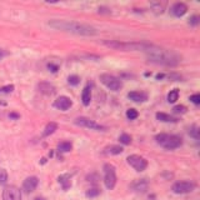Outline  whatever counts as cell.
I'll list each match as a JSON object with an SVG mask.
<instances>
[{"mask_svg": "<svg viewBox=\"0 0 200 200\" xmlns=\"http://www.w3.org/2000/svg\"><path fill=\"white\" fill-rule=\"evenodd\" d=\"M9 118H14V119H18V118H19V115H18V114H15V113H10V114H9Z\"/></svg>", "mask_w": 200, "mask_h": 200, "instance_id": "38", "label": "cell"}, {"mask_svg": "<svg viewBox=\"0 0 200 200\" xmlns=\"http://www.w3.org/2000/svg\"><path fill=\"white\" fill-rule=\"evenodd\" d=\"M3 200H21V191L19 188L9 185L3 190Z\"/></svg>", "mask_w": 200, "mask_h": 200, "instance_id": "9", "label": "cell"}, {"mask_svg": "<svg viewBox=\"0 0 200 200\" xmlns=\"http://www.w3.org/2000/svg\"><path fill=\"white\" fill-rule=\"evenodd\" d=\"M100 193H101L100 189H98V188H93V189L86 190V197H88V198H95V197H98V195H100Z\"/></svg>", "mask_w": 200, "mask_h": 200, "instance_id": "27", "label": "cell"}, {"mask_svg": "<svg viewBox=\"0 0 200 200\" xmlns=\"http://www.w3.org/2000/svg\"><path fill=\"white\" fill-rule=\"evenodd\" d=\"M48 25L55 30H61V31L76 34V35H83V36L98 35V30L94 26L74 20H50L48 23Z\"/></svg>", "mask_w": 200, "mask_h": 200, "instance_id": "1", "label": "cell"}, {"mask_svg": "<svg viewBox=\"0 0 200 200\" xmlns=\"http://www.w3.org/2000/svg\"><path fill=\"white\" fill-rule=\"evenodd\" d=\"M156 143L160 146H163L167 150H173L179 146H182L183 140L178 135H170V134H158L155 137Z\"/></svg>", "mask_w": 200, "mask_h": 200, "instance_id": "4", "label": "cell"}, {"mask_svg": "<svg viewBox=\"0 0 200 200\" xmlns=\"http://www.w3.org/2000/svg\"><path fill=\"white\" fill-rule=\"evenodd\" d=\"M195 189V183L193 182H178L173 185L171 190L175 194H188Z\"/></svg>", "mask_w": 200, "mask_h": 200, "instance_id": "8", "label": "cell"}, {"mask_svg": "<svg viewBox=\"0 0 200 200\" xmlns=\"http://www.w3.org/2000/svg\"><path fill=\"white\" fill-rule=\"evenodd\" d=\"M149 188V183L146 182L145 179H139V180H135V182L131 184V189L137 193H145Z\"/></svg>", "mask_w": 200, "mask_h": 200, "instance_id": "13", "label": "cell"}, {"mask_svg": "<svg viewBox=\"0 0 200 200\" xmlns=\"http://www.w3.org/2000/svg\"><path fill=\"white\" fill-rule=\"evenodd\" d=\"M150 8L155 14H163L165 10V3H160V1L150 3Z\"/></svg>", "mask_w": 200, "mask_h": 200, "instance_id": "18", "label": "cell"}, {"mask_svg": "<svg viewBox=\"0 0 200 200\" xmlns=\"http://www.w3.org/2000/svg\"><path fill=\"white\" fill-rule=\"evenodd\" d=\"M104 45L109 48L116 49V50H123V51H144L148 53L150 49L154 46V44L150 43H139V41H131V43H126V41H118V40H103L101 41Z\"/></svg>", "mask_w": 200, "mask_h": 200, "instance_id": "3", "label": "cell"}, {"mask_svg": "<svg viewBox=\"0 0 200 200\" xmlns=\"http://www.w3.org/2000/svg\"><path fill=\"white\" fill-rule=\"evenodd\" d=\"M38 184H39V179H38L36 176H29V178H26L24 180V183H23V190H24L26 194H30L36 189Z\"/></svg>", "mask_w": 200, "mask_h": 200, "instance_id": "11", "label": "cell"}, {"mask_svg": "<svg viewBox=\"0 0 200 200\" xmlns=\"http://www.w3.org/2000/svg\"><path fill=\"white\" fill-rule=\"evenodd\" d=\"M100 81L101 84H104L105 86H106L108 89L113 90V91H118V90H120L123 88V83L120 79H118L116 76H114V75H110V74H101L100 76Z\"/></svg>", "mask_w": 200, "mask_h": 200, "instance_id": "5", "label": "cell"}, {"mask_svg": "<svg viewBox=\"0 0 200 200\" xmlns=\"http://www.w3.org/2000/svg\"><path fill=\"white\" fill-rule=\"evenodd\" d=\"M81 100H83V104L85 106H88L90 104V100H91V90H90V86L86 85L84 90H83V94H81Z\"/></svg>", "mask_w": 200, "mask_h": 200, "instance_id": "17", "label": "cell"}, {"mask_svg": "<svg viewBox=\"0 0 200 200\" xmlns=\"http://www.w3.org/2000/svg\"><path fill=\"white\" fill-rule=\"evenodd\" d=\"M189 135H190L191 138H194V139H197V140H198V139L200 138L199 128H198L197 125H193V126H191L190 129H189Z\"/></svg>", "mask_w": 200, "mask_h": 200, "instance_id": "26", "label": "cell"}, {"mask_svg": "<svg viewBox=\"0 0 200 200\" xmlns=\"http://www.w3.org/2000/svg\"><path fill=\"white\" fill-rule=\"evenodd\" d=\"M14 90V85H6L4 88H0V93H10Z\"/></svg>", "mask_w": 200, "mask_h": 200, "instance_id": "36", "label": "cell"}, {"mask_svg": "<svg viewBox=\"0 0 200 200\" xmlns=\"http://www.w3.org/2000/svg\"><path fill=\"white\" fill-rule=\"evenodd\" d=\"M59 183L61 184L63 188H64L65 190H66V189H69L70 185H71V183H70V175L65 174V175L59 176Z\"/></svg>", "mask_w": 200, "mask_h": 200, "instance_id": "22", "label": "cell"}, {"mask_svg": "<svg viewBox=\"0 0 200 200\" xmlns=\"http://www.w3.org/2000/svg\"><path fill=\"white\" fill-rule=\"evenodd\" d=\"M56 129H58V124L54 123V122L49 123L48 125L45 126L44 131H43V137H49V135H51L53 133H55Z\"/></svg>", "mask_w": 200, "mask_h": 200, "instance_id": "20", "label": "cell"}, {"mask_svg": "<svg viewBox=\"0 0 200 200\" xmlns=\"http://www.w3.org/2000/svg\"><path fill=\"white\" fill-rule=\"evenodd\" d=\"M126 160H128V164H129L131 168H134L137 171H143L146 169V167H148V161L140 155H135V154H133V155L128 156Z\"/></svg>", "mask_w": 200, "mask_h": 200, "instance_id": "7", "label": "cell"}, {"mask_svg": "<svg viewBox=\"0 0 200 200\" xmlns=\"http://www.w3.org/2000/svg\"><path fill=\"white\" fill-rule=\"evenodd\" d=\"M8 182V173L5 169L0 168V184H5Z\"/></svg>", "mask_w": 200, "mask_h": 200, "instance_id": "31", "label": "cell"}, {"mask_svg": "<svg viewBox=\"0 0 200 200\" xmlns=\"http://www.w3.org/2000/svg\"><path fill=\"white\" fill-rule=\"evenodd\" d=\"M190 101H191V103H194L195 105L200 104V95H199V94H194V95H191L190 96Z\"/></svg>", "mask_w": 200, "mask_h": 200, "instance_id": "35", "label": "cell"}, {"mask_svg": "<svg viewBox=\"0 0 200 200\" xmlns=\"http://www.w3.org/2000/svg\"><path fill=\"white\" fill-rule=\"evenodd\" d=\"M199 23H200V18L198 16V15H194V16H191V18L189 19V24L193 25V26H197Z\"/></svg>", "mask_w": 200, "mask_h": 200, "instance_id": "33", "label": "cell"}, {"mask_svg": "<svg viewBox=\"0 0 200 200\" xmlns=\"http://www.w3.org/2000/svg\"><path fill=\"white\" fill-rule=\"evenodd\" d=\"M106 154H111V155H118V154H122L123 153V148L119 145H111V146H108L106 148Z\"/></svg>", "mask_w": 200, "mask_h": 200, "instance_id": "23", "label": "cell"}, {"mask_svg": "<svg viewBox=\"0 0 200 200\" xmlns=\"http://www.w3.org/2000/svg\"><path fill=\"white\" fill-rule=\"evenodd\" d=\"M178 99H179V90L178 89L171 90V91L168 94V101H169V103L173 104V103H175Z\"/></svg>", "mask_w": 200, "mask_h": 200, "instance_id": "24", "label": "cell"}, {"mask_svg": "<svg viewBox=\"0 0 200 200\" xmlns=\"http://www.w3.org/2000/svg\"><path fill=\"white\" fill-rule=\"evenodd\" d=\"M126 116H128V119H130V120H134V119H137L139 114H138V111L135 110V109H129V110L126 111Z\"/></svg>", "mask_w": 200, "mask_h": 200, "instance_id": "30", "label": "cell"}, {"mask_svg": "<svg viewBox=\"0 0 200 200\" xmlns=\"http://www.w3.org/2000/svg\"><path fill=\"white\" fill-rule=\"evenodd\" d=\"M164 78V74H158L156 75V79H163Z\"/></svg>", "mask_w": 200, "mask_h": 200, "instance_id": "39", "label": "cell"}, {"mask_svg": "<svg viewBox=\"0 0 200 200\" xmlns=\"http://www.w3.org/2000/svg\"><path fill=\"white\" fill-rule=\"evenodd\" d=\"M68 81H69L70 85H78L79 83H80V78L78 76V75H70L69 78H68Z\"/></svg>", "mask_w": 200, "mask_h": 200, "instance_id": "29", "label": "cell"}, {"mask_svg": "<svg viewBox=\"0 0 200 200\" xmlns=\"http://www.w3.org/2000/svg\"><path fill=\"white\" fill-rule=\"evenodd\" d=\"M128 98L130 100L135 101V103H143V101H146L148 99V95L145 93H141V91H131L128 94Z\"/></svg>", "mask_w": 200, "mask_h": 200, "instance_id": "16", "label": "cell"}, {"mask_svg": "<svg viewBox=\"0 0 200 200\" xmlns=\"http://www.w3.org/2000/svg\"><path fill=\"white\" fill-rule=\"evenodd\" d=\"M119 141L124 145H129L131 143V137L129 134H122L120 135V138H119Z\"/></svg>", "mask_w": 200, "mask_h": 200, "instance_id": "28", "label": "cell"}, {"mask_svg": "<svg viewBox=\"0 0 200 200\" xmlns=\"http://www.w3.org/2000/svg\"><path fill=\"white\" fill-rule=\"evenodd\" d=\"M3 55H4V53H3V50H0V59L3 58Z\"/></svg>", "mask_w": 200, "mask_h": 200, "instance_id": "40", "label": "cell"}, {"mask_svg": "<svg viewBox=\"0 0 200 200\" xmlns=\"http://www.w3.org/2000/svg\"><path fill=\"white\" fill-rule=\"evenodd\" d=\"M71 149H73V145H71V143H69V141H61V143H59V145H58V150L60 153H68V152H70Z\"/></svg>", "mask_w": 200, "mask_h": 200, "instance_id": "21", "label": "cell"}, {"mask_svg": "<svg viewBox=\"0 0 200 200\" xmlns=\"http://www.w3.org/2000/svg\"><path fill=\"white\" fill-rule=\"evenodd\" d=\"M35 200H44V199H43V198H36Z\"/></svg>", "mask_w": 200, "mask_h": 200, "instance_id": "41", "label": "cell"}, {"mask_svg": "<svg viewBox=\"0 0 200 200\" xmlns=\"http://www.w3.org/2000/svg\"><path fill=\"white\" fill-rule=\"evenodd\" d=\"M156 119L163 123H176L178 122L175 118H173L169 114H165V113H156Z\"/></svg>", "mask_w": 200, "mask_h": 200, "instance_id": "19", "label": "cell"}, {"mask_svg": "<svg viewBox=\"0 0 200 200\" xmlns=\"http://www.w3.org/2000/svg\"><path fill=\"white\" fill-rule=\"evenodd\" d=\"M38 89L41 94H45V95H54L55 94V86L50 84V83H40L38 85Z\"/></svg>", "mask_w": 200, "mask_h": 200, "instance_id": "15", "label": "cell"}, {"mask_svg": "<svg viewBox=\"0 0 200 200\" xmlns=\"http://www.w3.org/2000/svg\"><path fill=\"white\" fill-rule=\"evenodd\" d=\"M188 11V6L186 4L184 3H175L174 5L171 6V14L175 15V16H183V15H185V13Z\"/></svg>", "mask_w": 200, "mask_h": 200, "instance_id": "14", "label": "cell"}, {"mask_svg": "<svg viewBox=\"0 0 200 200\" xmlns=\"http://www.w3.org/2000/svg\"><path fill=\"white\" fill-rule=\"evenodd\" d=\"M150 63L158 64V65L164 66H178L182 63V55H179L174 50H168V49L159 48L156 45L150 49L148 53H145Z\"/></svg>", "mask_w": 200, "mask_h": 200, "instance_id": "2", "label": "cell"}, {"mask_svg": "<svg viewBox=\"0 0 200 200\" xmlns=\"http://www.w3.org/2000/svg\"><path fill=\"white\" fill-rule=\"evenodd\" d=\"M104 183H105V186H106L109 190H111L115 188L116 173H115L114 165H111V164L104 165Z\"/></svg>", "mask_w": 200, "mask_h": 200, "instance_id": "6", "label": "cell"}, {"mask_svg": "<svg viewBox=\"0 0 200 200\" xmlns=\"http://www.w3.org/2000/svg\"><path fill=\"white\" fill-rule=\"evenodd\" d=\"M168 78L170 79V80H175V81L182 80V75H180V74H176V73H171V74H169V75H168Z\"/></svg>", "mask_w": 200, "mask_h": 200, "instance_id": "34", "label": "cell"}, {"mask_svg": "<svg viewBox=\"0 0 200 200\" xmlns=\"http://www.w3.org/2000/svg\"><path fill=\"white\" fill-rule=\"evenodd\" d=\"M75 124L79 126H83V128H88V129H91V130H105V126L98 124L96 122L89 119V118H78L75 119Z\"/></svg>", "mask_w": 200, "mask_h": 200, "instance_id": "10", "label": "cell"}, {"mask_svg": "<svg viewBox=\"0 0 200 200\" xmlns=\"http://www.w3.org/2000/svg\"><path fill=\"white\" fill-rule=\"evenodd\" d=\"M71 104L73 103H71L70 98L68 96H60L54 101V106L56 109H59V110H68L71 106Z\"/></svg>", "mask_w": 200, "mask_h": 200, "instance_id": "12", "label": "cell"}, {"mask_svg": "<svg viewBox=\"0 0 200 200\" xmlns=\"http://www.w3.org/2000/svg\"><path fill=\"white\" fill-rule=\"evenodd\" d=\"M48 68L53 71V73H56V71H58V65H54V64H49Z\"/></svg>", "mask_w": 200, "mask_h": 200, "instance_id": "37", "label": "cell"}, {"mask_svg": "<svg viewBox=\"0 0 200 200\" xmlns=\"http://www.w3.org/2000/svg\"><path fill=\"white\" fill-rule=\"evenodd\" d=\"M174 110V113H176V114H184V113H186V108L184 106V105H176V106L173 109Z\"/></svg>", "mask_w": 200, "mask_h": 200, "instance_id": "32", "label": "cell"}, {"mask_svg": "<svg viewBox=\"0 0 200 200\" xmlns=\"http://www.w3.org/2000/svg\"><path fill=\"white\" fill-rule=\"evenodd\" d=\"M86 180H88L89 183L91 184H98L100 182V176L96 174V173H91V174H89L88 176H86Z\"/></svg>", "mask_w": 200, "mask_h": 200, "instance_id": "25", "label": "cell"}]
</instances>
